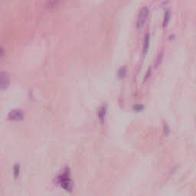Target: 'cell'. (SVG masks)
Masks as SVG:
<instances>
[{"label": "cell", "mask_w": 196, "mask_h": 196, "mask_svg": "<svg viewBox=\"0 0 196 196\" xmlns=\"http://www.w3.org/2000/svg\"><path fill=\"white\" fill-rule=\"evenodd\" d=\"M70 174H71L70 169L68 168H65L63 172L58 176L57 182L61 186L62 189L71 192L73 190V182Z\"/></svg>", "instance_id": "obj_1"}, {"label": "cell", "mask_w": 196, "mask_h": 196, "mask_svg": "<svg viewBox=\"0 0 196 196\" xmlns=\"http://www.w3.org/2000/svg\"><path fill=\"white\" fill-rule=\"evenodd\" d=\"M149 14V10L147 7H143L140 9L139 12L138 17H137V20H136V28L138 30H142V29L144 27Z\"/></svg>", "instance_id": "obj_2"}, {"label": "cell", "mask_w": 196, "mask_h": 196, "mask_svg": "<svg viewBox=\"0 0 196 196\" xmlns=\"http://www.w3.org/2000/svg\"><path fill=\"white\" fill-rule=\"evenodd\" d=\"M24 119V113L20 110H13L8 114V120L10 121H21Z\"/></svg>", "instance_id": "obj_3"}, {"label": "cell", "mask_w": 196, "mask_h": 196, "mask_svg": "<svg viewBox=\"0 0 196 196\" xmlns=\"http://www.w3.org/2000/svg\"><path fill=\"white\" fill-rule=\"evenodd\" d=\"M10 84V78L8 73H0V90H6Z\"/></svg>", "instance_id": "obj_4"}, {"label": "cell", "mask_w": 196, "mask_h": 196, "mask_svg": "<svg viewBox=\"0 0 196 196\" xmlns=\"http://www.w3.org/2000/svg\"><path fill=\"white\" fill-rule=\"evenodd\" d=\"M106 113H107V107L106 106H102L98 111V118L101 124H103L105 119Z\"/></svg>", "instance_id": "obj_5"}, {"label": "cell", "mask_w": 196, "mask_h": 196, "mask_svg": "<svg viewBox=\"0 0 196 196\" xmlns=\"http://www.w3.org/2000/svg\"><path fill=\"white\" fill-rule=\"evenodd\" d=\"M149 42H150V36L147 33L146 35H145V38H144V44H143V52L144 54H146L148 52V50H149Z\"/></svg>", "instance_id": "obj_6"}, {"label": "cell", "mask_w": 196, "mask_h": 196, "mask_svg": "<svg viewBox=\"0 0 196 196\" xmlns=\"http://www.w3.org/2000/svg\"><path fill=\"white\" fill-rule=\"evenodd\" d=\"M171 13L169 10H166L164 15V19H163V27L166 28L169 23V20H170Z\"/></svg>", "instance_id": "obj_7"}, {"label": "cell", "mask_w": 196, "mask_h": 196, "mask_svg": "<svg viewBox=\"0 0 196 196\" xmlns=\"http://www.w3.org/2000/svg\"><path fill=\"white\" fill-rule=\"evenodd\" d=\"M127 67L124 66V67H121L120 69L118 70V72H117V77L120 79H123V78H125V76L127 75Z\"/></svg>", "instance_id": "obj_8"}, {"label": "cell", "mask_w": 196, "mask_h": 196, "mask_svg": "<svg viewBox=\"0 0 196 196\" xmlns=\"http://www.w3.org/2000/svg\"><path fill=\"white\" fill-rule=\"evenodd\" d=\"M13 173H14L15 178H17L20 174V165L18 164H15L13 168Z\"/></svg>", "instance_id": "obj_9"}, {"label": "cell", "mask_w": 196, "mask_h": 196, "mask_svg": "<svg viewBox=\"0 0 196 196\" xmlns=\"http://www.w3.org/2000/svg\"><path fill=\"white\" fill-rule=\"evenodd\" d=\"M144 109L143 105H142V104H137V105H135L133 107V110L136 111V112H140L143 110Z\"/></svg>", "instance_id": "obj_10"}, {"label": "cell", "mask_w": 196, "mask_h": 196, "mask_svg": "<svg viewBox=\"0 0 196 196\" xmlns=\"http://www.w3.org/2000/svg\"><path fill=\"white\" fill-rule=\"evenodd\" d=\"M164 131H165V135H167L168 133H169V127H168L167 125L165 126V128H164Z\"/></svg>", "instance_id": "obj_11"}, {"label": "cell", "mask_w": 196, "mask_h": 196, "mask_svg": "<svg viewBox=\"0 0 196 196\" xmlns=\"http://www.w3.org/2000/svg\"><path fill=\"white\" fill-rule=\"evenodd\" d=\"M4 55H5V51H4V49L0 46V57H2Z\"/></svg>", "instance_id": "obj_12"}, {"label": "cell", "mask_w": 196, "mask_h": 196, "mask_svg": "<svg viewBox=\"0 0 196 196\" xmlns=\"http://www.w3.org/2000/svg\"><path fill=\"white\" fill-rule=\"evenodd\" d=\"M150 75H151V69H149V70H148V71H147L146 75L145 80H146V79H148V78H149V77L150 76Z\"/></svg>", "instance_id": "obj_13"}, {"label": "cell", "mask_w": 196, "mask_h": 196, "mask_svg": "<svg viewBox=\"0 0 196 196\" xmlns=\"http://www.w3.org/2000/svg\"><path fill=\"white\" fill-rule=\"evenodd\" d=\"M58 1H59V0H51V2L52 4H55V3H56Z\"/></svg>", "instance_id": "obj_14"}]
</instances>
